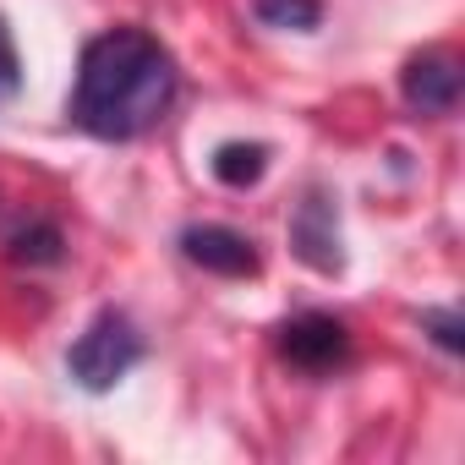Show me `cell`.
<instances>
[{
	"label": "cell",
	"instance_id": "obj_9",
	"mask_svg": "<svg viewBox=\"0 0 465 465\" xmlns=\"http://www.w3.org/2000/svg\"><path fill=\"white\" fill-rule=\"evenodd\" d=\"M252 17L263 28H285V34H312L323 23L318 0H252Z\"/></svg>",
	"mask_w": 465,
	"mask_h": 465
},
{
	"label": "cell",
	"instance_id": "obj_11",
	"mask_svg": "<svg viewBox=\"0 0 465 465\" xmlns=\"http://www.w3.org/2000/svg\"><path fill=\"white\" fill-rule=\"evenodd\" d=\"M23 88V61H17V45H12V28L0 23V99Z\"/></svg>",
	"mask_w": 465,
	"mask_h": 465
},
{
	"label": "cell",
	"instance_id": "obj_1",
	"mask_svg": "<svg viewBox=\"0 0 465 465\" xmlns=\"http://www.w3.org/2000/svg\"><path fill=\"white\" fill-rule=\"evenodd\" d=\"M175 61L143 28H110L83 45L72 83V126L99 143H132L164 121L175 104Z\"/></svg>",
	"mask_w": 465,
	"mask_h": 465
},
{
	"label": "cell",
	"instance_id": "obj_5",
	"mask_svg": "<svg viewBox=\"0 0 465 465\" xmlns=\"http://www.w3.org/2000/svg\"><path fill=\"white\" fill-rule=\"evenodd\" d=\"M181 252L186 263L219 274V280H252L258 274V247L252 236H242V230L230 224H186L181 230Z\"/></svg>",
	"mask_w": 465,
	"mask_h": 465
},
{
	"label": "cell",
	"instance_id": "obj_8",
	"mask_svg": "<svg viewBox=\"0 0 465 465\" xmlns=\"http://www.w3.org/2000/svg\"><path fill=\"white\" fill-rule=\"evenodd\" d=\"M61 247H66V236H61L50 219H34L28 230H17V236H12V258L28 263V269H50V263H61Z\"/></svg>",
	"mask_w": 465,
	"mask_h": 465
},
{
	"label": "cell",
	"instance_id": "obj_7",
	"mask_svg": "<svg viewBox=\"0 0 465 465\" xmlns=\"http://www.w3.org/2000/svg\"><path fill=\"white\" fill-rule=\"evenodd\" d=\"M263 170H269V148H263V143H219V148H213V175H219L224 186H236V192L258 186Z\"/></svg>",
	"mask_w": 465,
	"mask_h": 465
},
{
	"label": "cell",
	"instance_id": "obj_10",
	"mask_svg": "<svg viewBox=\"0 0 465 465\" xmlns=\"http://www.w3.org/2000/svg\"><path fill=\"white\" fill-rule=\"evenodd\" d=\"M421 329H427L449 356L465 351V318H460V312H421Z\"/></svg>",
	"mask_w": 465,
	"mask_h": 465
},
{
	"label": "cell",
	"instance_id": "obj_3",
	"mask_svg": "<svg viewBox=\"0 0 465 465\" xmlns=\"http://www.w3.org/2000/svg\"><path fill=\"white\" fill-rule=\"evenodd\" d=\"M280 356L291 367L323 378V372H334V367L351 361V329L340 318H329V312H302V318H291L280 329Z\"/></svg>",
	"mask_w": 465,
	"mask_h": 465
},
{
	"label": "cell",
	"instance_id": "obj_2",
	"mask_svg": "<svg viewBox=\"0 0 465 465\" xmlns=\"http://www.w3.org/2000/svg\"><path fill=\"white\" fill-rule=\"evenodd\" d=\"M137 361H143V334H137V323L126 312H99L77 334V345L66 351V372L88 394H110Z\"/></svg>",
	"mask_w": 465,
	"mask_h": 465
},
{
	"label": "cell",
	"instance_id": "obj_4",
	"mask_svg": "<svg viewBox=\"0 0 465 465\" xmlns=\"http://www.w3.org/2000/svg\"><path fill=\"white\" fill-rule=\"evenodd\" d=\"M291 252L318 269V274H340L345 269V252H340V213H334V197L329 192H307L291 213Z\"/></svg>",
	"mask_w": 465,
	"mask_h": 465
},
{
	"label": "cell",
	"instance_id": "obj_6",
	"mask_svg": "<svg viewBox=\"0 0 465 465\" xmlns=\"http://www.w3.org/2000/svg\"><path fill=\"white\" fill-rule=\"evenodd\" d=\"M460 83L465 77H460V61L449 50H421L400 72V94L416 115H449L460 104Z\"/></svg>",
	"mask_w": 465,
	"mask_h": 465
}]
</instances>
